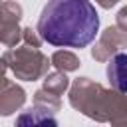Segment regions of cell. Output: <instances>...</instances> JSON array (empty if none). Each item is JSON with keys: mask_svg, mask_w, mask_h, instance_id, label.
Returning a JSON list of instances; mask_svg holds the SVG:
<instances>
[{"mask_svg": "<svg viewBox=\"0 0 127 127\" xmlns=\"http://www.w3.org/2000/svg\"><path fill=\"white\" fill-rule=\"evenodd\" d=\"M99 30V14L89 0H48L38 32L44 42L62 48H85Z\"/></svg>", "mask_w": 127, "mask_h": 127, "instance_id": "1", "label": "cell"}, {"mask_svg": "<svg viewBox=\"0 0 127 127\" xmlns=\"http://www.w3.org/2000/svg\"><path fill=\"white\" fill-rule=\"evenodd\" d=\"M107 79H109L111 87H115L121 93H127V54L125 52H119L109 60Z\"/></svg>", "mask_w": 127, "mask_h": 127, "instance_id": "2", "label": "cell"}]
</instances>
